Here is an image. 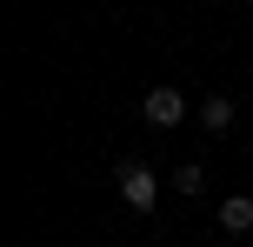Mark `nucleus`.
<instances>
[{
    "label": "nucleus",
    "instance_id": "20e7f679",
    "mask_svg": "<svg viewBox=\"0 0 253 247\" xmlns=\"http://www.w3.org/2000/svg\"><path fill=\"white\" fill-rule=\"evenodd\" d=\"M200 127L207 134H233V100H227V94H213V100L200 107Z\"/></svg>",
    "mask_w": 253,
    "mask_h": 247
},
{
    "label": "nucleus",
    "instance_id": "7ed1b4c3",
    "mask_svg": "<svg viewBox=\"0 0 253 247\" xmlns=\"http://www.w3.org/2000/svg\"><path fill=\"white\" fill-rule=\"evenodd\" d=\"M247 227H253V194L220 200V234H247Z\"/></svg>",
    "mask_w": 253,
    "mask_h": 247
},
{
    "label": "nucleus",
    "instance_id": "f257e3e1",
    "mask_svg": "<svg viewBox=\"0 0 253 247\" xmlns=\"http://www.w3.org/2000/svg\"><path fill=\"white\" fill-rule=\"evenodd\" d=\"M120 200L133 214H153V200H160V181H153V167H140V160H120Z\"/></svg>",
    "mask_w": 253,
    "mask_h": 247
},
{
    "label": "nucleus",
    "instance_id": "f03ea898",
    "mask_svg": "<svg viewBox=\"0 0 253 247\" xmlns=\"http://www.w3.org/2000/svg\"><path fill=\"white\" fill-rule=\"evenodd\" d=\"M140 114H147L153 127H180V120H187V100H180V87H147Z\"/></svg>",
    "mask_w": 253,
    "mask_h": 247
},
{
    "label": "nucleus",
    "instance_id": "39448f33",
    "mask_svg": "<svg viewBox=\"0 0 253 247\" xmlns=\"http://www.w3.org/2000/svg\"><path fill=\"white\" fill-rule=\"evenodd\" d=\"M173 187H180V194H193V200H200V187H207V174H200V167H180V174H173Z\"/></svg>",
    "mask_w": 253,
    "mask_h": 247
}]
</instances>
